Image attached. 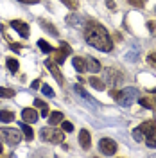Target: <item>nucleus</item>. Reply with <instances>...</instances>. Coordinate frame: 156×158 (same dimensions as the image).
Wrapping results in <instances>:
<instances>
[{
  "instance_id": "f257e3e1",
  "label": "nucleus",
  "mask_w": 156,
  "mask_h": 158,
  "mask_svg": "<svg viewBox=\"0 0 156 158\" xmlns=\"http://www.w3.org/2000/svg\"><path fill=\"white\" fill-rule=\"evenodd\" d=\"M84 38H86V41L92 47H95L97 50L109 52V50L113 49V41L109 38L108 31L101 23H97V22H88L86 23V27H84Z\"/></svg>"
},
{
  "instance_id": "f03ea898",
  "label": "nucleus",
  "mask_w": 156,
  "mask_h": 158,
  "mask_svg": "<svg viewBox=\"0 0 156 158\" xmlns=\"http://www.w3.org/2000/svg\"><path fill=\"white\" fill-rule=\"evenodd\" d=\"M39 137L43 142H50V144H61L65 140V131L58 128H43L39 129Z\"/></svg>"
},
{
  "instance_id": "7ed1b4c3",
  "label": "nucleus",
  "mask_w": 156,
  "mask_h": 158,
  "mask_svg": "<svg viewBox=\"0 0 156 158\" xmlns=\"http://www.w3.org/2000/svg\"><path fill=\"white\" fill-rule=\"evenodd\" d=\"M22 140V133L14 128H0V142H6L9 146H18Z\"/></svg>"
},
{
  "instance_id": "20e7f679",
  "label": "nucleus",
  "mask_w": 156,
  "mask_h": 158,
  "mask_svg": "<svg viewBox=\"0 0 156 158\" xmlns=\"http://www.w3.org/2000/svg\"><path fill=\"white\" fill-rule=\"evenodd\" d=\"M154 128H156V120H147V122L140 124V126L133 131V138H135L137 142H142V140L146 138L147 133H149V131H153Z\"/></svg>"
},
{
  "instance_id": "39448f33",
  "label": "nucleus",
  "mask_w": 156,
  "mask_h": 158,
  "mask_svg": "<svg viewBox=\"0 0 156 158\" xmlns=\"http://www.w3.org/2000/svg\"><path fill=\"white\" fill-rule=\"evenodd\" d=\"M104 72H106V74H104V83L109 85L111 88H118L120 83H122V76H120V72L115 70V69H106Z\"/></svg>"
},
{
  "instance_id": "423d86ee",
  "label": "nucleus",
  "mask_w": 156,
  "mask_h": 158,
  "mask_svg": "<svg viewBox=\"0 0 156 158\" xmlns=\"http://www.w3.org/2000/svg\"><path fill=\"white\" fill-rule=\"evenodd\" d=\"M99 149H101V153H104L108 156H111V155H115L117 153V142L115 140H111V138H101L99 140Z\"/></svg>"
},
{
  "instance_id": "0eeeda50",
  "label": "nucleus",
  "mask_w": 156,
  "mask_h": 158,
  "mask_svg": "<svg viewBox=\"0 0 156 158\" xmlns=\"http://www.w3.org/2000/svg\"><path fill=\"white\" fill-rule=\"evenodd\" d=\"M138 95V92H137V88H129V90H120V95H118V102L122 104V106H129L133 101H135V97Z\"/></svg>"
},
{
  "instance_id": "6e6552de",
  "label": "nucleus",
  "mask_w": 156,
  "mask_h": 158,
  "mask_svg": "<svg viewBox=\"0 0 156 158\" xmlns=\"http://www.w3.org/2000/svg\"><path fill=\"white\" fill-rule=\"evenodd\" d=\"M59 45H61V47H59V50H56V54H54L52 61H54V63H58V65H61V63L65 61V58L72 54V49L68 47V43H67V41H61Z\"/></svg>"
},
{
  "instance_id": "1a4fd4ad",
  "label": "nucleus",
  "mask_w": 156,
  "mask_h": 158,
  "mask_svg": "<svg viewBox=\"0 0 156 158\" xmlns=\"http://www.w3.org/2000/svg\"><path fill=\"white\" fill-rule=\"evenodd\" d=\"M11 27L16 31L22 38H29L31 31H29V25H27L25 22H22V20H13V22H11Z\"/></svg>"
},
{
  "instance_id": "9d476101",
  "label": "nucleus",
  "mask_w": 156,
  "mask_h": 158,
  "mask_svg": "<svg viewBox=\"0 0 156 158\" xmlns=\"http://www.w3.org/2000/svg\"><path fill=\"white\" fill-rule=\"evenodd\" d=\"M45 67L50 70V74L54 76V79L58 81L59 85H63V74H61V70L58 69V63H54L52 59H47V61H45Z\"/></svg>"
},
{
  "instance_id": "9b49d317",
  "label": "nucleus",
  "mask_w": 156,
  "mask_h": 158,
  "mask_svg": "<svg viewBox=\"0 0 156 158\" xmlns=\"http://www.w3.org/2000/svg\"><path fill=\"white\" fill-rule=\"evenodd\" d=\"M22 118H23V122H27V124H34L39 118V115L34 108H25L22 111Z\"/></svg>"
},
{
  "instance_id": "f8f14e48",
  "label": "nucleus",
  "mask_w": 156,
  "mask_h": 158,
  "mask_svg": "<svg viewBox=\"0 0 156 158\" xmlns=\"http://www.w3.org/2000/svg\"><path fill=\"white\" fill-rule=\"evenodd\" d=\"M84 69H86L88 72H92V74H95V72H101V63H99L95 58L86 56V58H84Z\"/></svg>"
},
{
  "instance_id": "ddd939ff",
  "label": "nucleus",
  "mask_w": 156,
  "mask_h": 158,
  "mask_svg": "<svg viewBox=\"0 0 156 158\" xmlns=\"http://www.w3.org/2000/svg\"><path fill=\"white\" fill-rule=\"evenodd\" d=\"M79 144H81L83 149H88L92 146V137H90V131H88L86 128L79 131Z\"/></svg>"
},
{
  "instance_id": "4468645a",
  "label": "nucleus",
  "mask_w": 156,
  "mask_h": 158,
  "mask_svg": "<svg viewBox=\"0 0 156 158\" xmlns=\"http://www.w3.org/2000/svg\"><path fill=\"white\" fill-rule=\"evenodd\" d=\"M138 102L144 106V108H149V110H156V97H140Z\"/></svg>"
},
{
  "instance_id": "2eb2a0df",
  "label": "nucleus",
  "mask_w": 156,
  "mask_h": 158,
  "mask_svg": "<svg viewBox=\"0 0 156 158\" xmlns=\"http://www.w3.org/2000/svg\"><path fill=\"white\" fill-rule=\"evenodd\" d=\"M34 106L39 108L41 117H47V115H49V106H47V102H45L43 99H34Z\"/></svg>"
},
{
  "instance_id": "dca6fc26",
  "label": "nucleus",
  "mask_w": 156,
  "mask_h": 158,
  "mask_svg": "<svg viewBox=\"0 0 156 158\" xmlns=\"http://www.w3.org/2000/svg\"><path fill=\"white\" fill-rule=\"evenodd\" d=\"M63 113L61 111H52L50 113V117H49V124L50 126H58V124H61V120H63Z\"/></svg>"
},
{
  "instance_id": "f3484780",
  "label": "nucleus",
  "mask_w": 156,
  "mask_h": 158,
  "mask_svg": "<svg viewBox=\"0 0 156 158\" xmlns=\"http://www.w3.org/2000/svg\"><path fill=\"white\" fill-rule=\"evenodd\" d=\"M72 65H74V69L77 70V72H84V58H79V56H76V58H72Z\"/></svg>"
},
{
  "instance_id": "a211bd4d",
  "label": "nucleus",
  "mask_w": 156,
  "mask_h": 158,
  "mask_svg": "<svg viewBox=\"0 0 156 158\" xmlns=\"http://www.w3.org/2000/svg\"><path fill=\"white\" fill-rule=\"evenodd\" d=\"M88 83H90V85H92V86H93L95 90H104V86H106V83H104L102 79L95 77V76H93V77H90V79H88Z\"/></svg>"
},
{
  "instance_id": "6ab92c4d",
  "label": "nucleus",
  "mask_w": 156,
  "mask_h": 158,
  "mask_svg": "<svg viewBox=\"0 0 156 158\" xmlns=\"http://www.w3.org/2000/svg\"><path fill=\"white\" fill-rule=\"evenodd\" d=\"M146 144L149 146V148H153V149L156 148V128L146 135Z\"/></svg>"
},
{
  "instance_id": "aec40b11",
  "label": "nucleus",
  "mask_w": 156,
  "mask_h": 158,
  "mask_svg": "<svg viewBox=\"0 0 156 158\" xmlns=\"http://www.w3.org/2000/svg\"><path fill=\"white\" fill-rule=\"evenodd\" d=\"M14 120V113L7 111V110H0V122H13Z\"/></svg>"
},
{
  "instance_id": "412c9836",
  "label": "nucleus",
  "mask_w": 156,
  "mask_h": 158,
  "mask_svg": "<svg viewBox=\"0 0 156 158\" xmlns=\"http://www.w3.org/2000/svg\"><path fill=\"white\" fill-rule=\"evenodd\" d=\"M39 25H41V27H45V29L49 31L50 34H54V36H58V31H56V27H54L52 23H49V22H45V20H39Z\"/></svg>"
},
{
  "instance_id": "4be33fe9",
  "label": "nucleus",
  "mask_w": 156,
  "mask_h": 158,
  "mask_svg": "<svg viewBox=\"0 0 156 158\" xmlns=\"http://www.w3.org/2000/svg\"><path fill=\"white\" fill-rule=\"evenodd\" d=\"M22 131H23V137L27 138V140H32V138H34V133H32V129L27 126V122L22 124Z\"/></svg>"
},
{
  "instance_id": "5701e85b",
  "label": "nucleus",
  "mask_w": 156,
  "mask_h": 158,
  "mask_svg": "<svg viewBox=\"0 0 156 158\" xmlns=\"http://www.w3.org/2000/svg\"><path fill=\"white\" fill-rule=\"evenodd\" d=\"M7 69H9L11 72H16V70L20 69L18 59H14V58H7Z\"/></svg>"
},
{
  "instance_id": "b1692460",
  "label": "nucleus",
  "mask_w": 156,
  "mask_h": 158,
  "mask_svg": "<svg viewBox=\"0 0 156 158\" xmlns=\"http://www.w3.org/2000/svg\"><path fill=\"white\" fill-rule=\"evenodd\" d=\"M38 47L41 50H43V52H52V45H50L49 41H45V40H38Z\"/></svg>"
},
{
  "instance_id": "393cba45",
  "label": "nucleus",
  "mask_w": 156,
  "mask_h": 158,
  "mask_svg": "<svg viewBox=\"0 0 156 158\" xmlns=\"http://www.w3.org/2000/svg\"><path fill=\"white\" fill-rule=\"evenodd\" d=\"M0 97H2V99L14 97V90H13V88H0Z\"/></svg>"
},
{
  "instance_id": "a878e982",
  "label": "nucleus",
  "mask_w": 156,
  "mask_h": 158,
  "mask_svg": "<svg viewBox=\"0 0 156 158\" xmlns=\"http://www.w3.org/2000/svg\"><path fill=\"white\" fill-rule=\"evenodd\" d=\"M67 7H70V9H77L79 7V0H61Z\"/></svg>"
},
{
  "instance_id": "bb28decb",
  "label": "nucleus",
  "mask_w": 156,
  "mask_h": 158,
  "mask_svg": "<svg viewBox=\"0 0 156 158\" xmlns=\"http://www.w3.org/2000/svg\"><path fill=\"white\" fill-rule=\"evenodd\" d=\"M61 129H63V131H74V124L63 118V120H61Z\"/></svg>"
},
{
  "instance_id": "cd10ccee",
  "label": "nucleus",
  "mask_w": 156,
  "mask_h": 158,
  "mask_svg": "<svg viewBox=\"0 0 156 158\" xmlns=\"http://www.w3.org/2000/svg\"><path fill=\"white\" fill-rule=\"evenodd\" d=\"M76 92H77L79 95H83V97H84V99H88L90 102H95V101H93V99L90 97V95H88L86 92H84V90H83V88H81V86H79V85H77V86H76Z\"/></svg>"
},
{
  "instance_id": "c85d7f7f",
  "label": "nucleus",
  "mask_w": 156,
  "mask_h": 158,
  "mask_svg": "<svg viewBox=\"0 0 156 158\" xmlns=\"http://www.w3.org/2000/svg\"><path fill=\"white\" fill-rule=\"evenodd\" d=\"M41 90H43V94H45L47 97H54V90L50 88L49 85H43V86H41Z\"/></svg>"
},
{
  "instance_id": "c756f323",
  "label": "nucleus",
  "mask_w": 156,
  "mask_h": 158,
  "mask_svg": "<svg viewBox=\"0 0 156 158\" xmlns=\"http://www.w3.org/2000/svg\"><path fill=\"white\" fill-rule=\"evenodd\" d=\"M127 2H129L131 6H135V7H144L147 0H127Z\"/></svg>"
},
{
  "instance_id": "7c9ffc66",
  "label": "nucleus",
  "mask_w": 156,
  "mask_h": 158,
  "mask_svg": "<svg viewBox=\"0 0 156 158\" xmlns=\"http://www.w3.org/2000/svg\"><path fill=\"white\" fill-rule=\"evenodd\" d=\"M147 61H149V65H151V67H154V69H156V52H151V54L147 56Z\"/></svg>"
},
{
  "instance_id": "2f4dec72",
  "label": "nucleus",
  "mask_w": 156,
  "mask_h": 158,
  "mask_svg": "<svg viewBox=\"0 0 156 158\" xmlns=\"http://www.w3.org/2000/svg\"><path fill=\"white\" fill-rule=\"evenodd\" d=\"M109 95H111L113 99H118V95H120V90H118V88L111 90V92H109Z\"/></svg>"
},
{
  "instance_id": "473e14b6",
  "label": "nucleus",
  "mask_w": 156,
  "mask_h": 158,
  "mask_svg": "<svg viewBox=\"0 0 156 158\" xmlns=\"http://www.w3.org/2000/svg\"><path fill=\"white\" fill-rule=\"evenodd\" d=\"M18 2H22V4H38L39 0H18Z\"/></svg>"
},
{
  "instance_id": "72a5a7b5",
  "label": "nucleus",
  "mask_w": 156,
  "mask_h": 158,
  "mask_svg": "<svg viewBox=\"0 0 156 158\" xmlns=\"http://www.w3.org/2000/svg\"><path fill=\"white\" fill-rule=\"evenodd\" d=\"M31 86H32V88H34V90H38V88H39V81H38V79H34Z\"/></svg>"
},
{
  "instance_id": "f704fd0d",
  "label": "nucleus",
  "mask_w": 156,
  "mask_h": 158,
  "mask_svg": "<svg viewBox=\"0 0 156 158\" xmlns=\"http://www.w3.org/2000/svg\"><path fill=\"white\" fill-rule=\"evenodd\" d=\"M9 47H11V50H16V52H18V50H20V47H18V43H11Z\"/></svg>"
},
{
  "instance_id": "c9c22d12",
  "label": "nucleus",
  "mask_w": 156,
  "mask_h": 158,
  "mask_svg": "<svg viewBox=\"0 0 156 158\" xmlns=\"http://www.w3.org/2000/svg\"><path fill=\"white\" fill-rule=\"evenodd\" d=\"M106 2H108L106 6L109 7V9H115V4H113V0H106Z\"/></svg>"
},
{
  "instance_id": "e433bc0d",
  "label": "nucleus",
  "mask_w": 156,
  "mask_h": 158,
  "mask_svg": "<svg viewBox=\"0 0 156 158\" xmlns=\"http://www.w3.org/2000/svg\"><path fill=\"white\" fill-rule=\"evenodd\" d=\"M147 27H149V29H151V31H154L156 23H154V22H149V23H147Z\"/></svg>"
},
{
  "instance_id": "4c0bfd02",
  "label": "nucleus",
  "mask_w": 156,
  "mask_h": 158,
  "mask_svg": "<svg viewBox=\"0 0 156 158\" xmlns=\"http://www.w3.org/2000/svg\"><path fill=\"white\" fill-rule=\"evenodd\" d=\"M2 151H4V146H2V144H0V155H2Z\"/></svg>"
},
{
  "instance_id": "58836bf2",
  "label": "nucleus",
  "mask_w": 156,
  "mask_h": 158,
  "mask_svg": "<svg viewBox=\"0 0 156 158\" xmlns=\"http://www.w3.org/2000/svg\"><path fill=\"white\" fill-rule=\"evenodd\" d=\"M0 31H2V23H0Z\"/></svg>"
}]
</instances>
